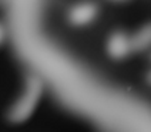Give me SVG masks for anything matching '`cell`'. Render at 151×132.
I'll return each mask as SVG.
<instances>
[{"mask_svg": "<svg viewBox=\"0 0 151 132\" xmlns=\"http://www.w3.org/2000/svg\"><path fill=\"white\" fill-rule=\"evenodd\" d=\"M4 34H6V31H4V27L0 24V43L4 40Z\"/></svg>", "mask_w": 151, "mask_h": 132, "instance_id": "5", "label": "cell"}, {"mask_svg": "<svg viewBox=\"0 0 151 132\" xmlns=\"http://www.w3.org/2000/svg\"><path fill=\"white\" fill-rule=\"evenodd\" d=\"M42 80L39 77L36 75L29 77L23 97L13 105V108L9 112V119L12 122H23L30 116L42 95Z\"/></svg>", "mask_w": 151, "mask_h": 132, "instance_id": "1", "label": "cell"}, {"mask_svg": "<svg viewBox=\"0 0 151 132\" xmlns=\"http://www.w3.org/2000/svg\"><path fill=\"white\" fill-rule=\"evenodd\" d=\"M133 49L131 47V41L127 39L126 34L123 33H116L111 36L109 41V53L116 58L124 57L128 54V51Z\"/></svg>", "mask_w": 151, "mask_h": 132, "instance_id": "3", "label": "cell"}, {"mask_svg": "<svg viewBox=\"0 0 151 132\" xmlns=\"http://www.w3.org/2000/svg\"><path fill=\"white\" fill-rule=\"evenodd\" d=\"M96 13H97V7L93 3H83V4H78V6L71 9L68 19L73 24L81 26L90 23L96 17Z\"/></svg>", "mask_w": 151, "mask_h": 132, "instance_id": "2", "label": "cell"}, {"mask_svg": "<svg viewBox=\"0 0 151 132\" xmlns=\"http://www.w3.org/2000/svg\"><path fill=\"white\" fill-rule=\"evenodd\" d=\"M148 46H151V24L144 27L141 31H138L131 40V47L135 50L147 49Z\"/></svg>", "mask_w": 151, "mask_h": 132, "instance_id": "4", "label": "cell"}]
</instances>
